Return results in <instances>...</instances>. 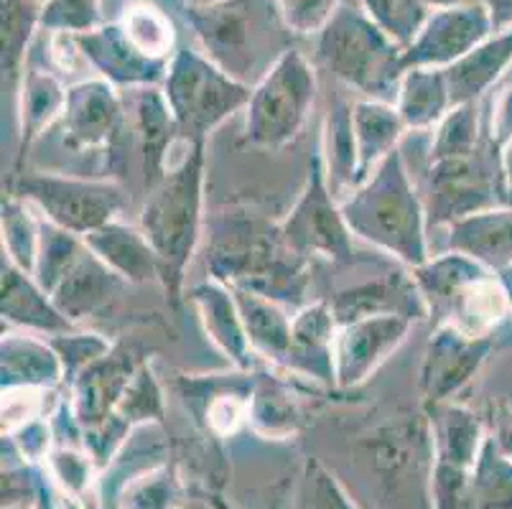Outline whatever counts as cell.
<instances>
[{
    "mask_svg": "<svg viewBox=\"0 0 512 509\" xmlns=\"http://www.w3.org/2000/svg\"><path fill=\"white\" fill-rule=\"evenodd\" d=\"M125 286L128 283L120 275H115L90 247H85L77 263L59 278L57 286L51 288L49 296L54 298L59 311L74 326H79L92 316L105 314L107 308L118 301Z\"/></svg>",
    "mask_w": 512,
    "mask_h": 509,
    "instance_id": "603a6c76",
    "label": "cell"
},
{
    "mask_svg": "<svg viewBox=\"0 0 512 509\" xmlns=\"http://www.w3.org/2000/svg\"><path fill=\"white\" fill-rule=\"evenodd\" d=\"M319 95V74L309 56L286 49L253 84L245 107V140L260 151H281L299 138Z\"/></svg>",
    "mask_w": 512,
    "mask_h": 509,
    "instance_id": "ba28073f",
    "label": "cell"
},
{
    "mask_svg": "<svg viewBox=\"0 0 512 509\" xmlns=\"http://www.w3.org/2000/svg\"><path fill=\"white\" fill-rule=\"evenodd\" d=\"M179 502V482L169 466H153L125 482L123 509H174Z\"/></svg>",
    "mask_w": 512,
    "mask_h": 509,
    "instance_id": "b9f144b4",
    "label": "cell"
},
{
    "mask_svg": "<svg viewBox=\"0 0 512 509\" xmlns=\"http://www.w3.org/2000/svg\"><path fill=\"white\" fill-rule=\"evenodd\" d=\"M3 390H51L67 380L64 362L49 339L29 331H3Z\"/></svg>",
    "mask_w": 512,
    "mask_h": 509,
    "instance_id": "83f0119b",
    "label": "cell"
},
{
    "mask_svg": "<svg viewBox=\"0 0 512 509\" xmlns=\"http://www.w3.org/2000/svg\"><path fill=\"white\" fill-rule=\"evenodd\" d=\"M102 23V0H44L41 8L44 34L79 36Z\"/></svg>",
    "mask_w": 512,
    "mask_h": 509,
    "instance_id": "ee69618b",
    "label": "cell"
},
{
    "mask_svg": "<svg viewBox=\"0 0 512 509\" xmlns=\"http://www.w3.org/2000/svg\"><path fill=\"white\" fill-rule=\"evenodd\" d=\"M232 293H235L237 308H240L242 324L248 331L253 352L258 354V359H268V362L283 370L288 349H291L293 329V316H288V306L255 291L232 288Z\"/></svg>",
    "mask_w": 512,
    "mask_h": 509,
    "instance_id": "d6a6232c",
    "label": "cell"
},
{
    "mask_svg": "<svg viewBox=\"0 0 512 509\" xmlns=\"http://www.w3.org/2000/svg\"><path fill=\"white\" fill-rule=\"evenodd\" d=\"M495 349V336H472L451 324H436L423 352L421 387L423 403L441 405L451 400L474 382L484 362Z\"/></svg>",
    "mask_w": 512,
    "mask_h": 509,
    "instance_id": "7c38bea8",
    "label": "cell"
},
{
    "mask_svg": "<svg viewBox=\"0 0 512 509\" xmlns=\"http://www.w3.org/2000/svg\"><path fill=\"white\" fill-rule=\"evenodd\" d=\"M500 171L502 184H505V194L512 204V140L505 148H500Z\"/></svg>",
    "mask_w": 512,
    "mask_h": 509,
    "instance_id": "f5cc1de1",
    "label": "cell"
},
{
    "mask_svg": "<svg viewBox=\"0 0 512 509\" xmlns=\"http://www.w3.org/2000/svg\"><path fill=\"white\" fill-rule=\"evenodd\" d=\"M161 90L181 140L204 143L209 133H214L235 112L248 107L253 87L227 74L202 49L179 46V51L171 56Z\"/></svg>",
    "mask_w": 512,
    "mask_h": 509,
    "instance_id": "52a82bcc",
    "label": "cell"
},
{
    "mask_svg": "<svg viewBox=\"0 0 512 509\" xmlns=\"http://www.w3.org/2000/svg\"><path fill=\"white\" fill-rule=\"evenodd\" d=\"M393 105L398 107L408 133L436 128L454 107L446 69L408 67L398 84Z\"/></svg>",
    "mask_w": 512,
    "mask_h": 509,
    "instance_id": "1f68e13d",
    "label": "cell"
},
{
    "mask_svg": "<svg viewBox=\"0 0 512 509\" xmlns=\"http://www.w3.org/2000/svg\"><path fill=\"white\" fill-rule=\"evenodd\" d=\"M495 34L487 6L444 8L428 13L416 41L406 49L403 62L408 67L449 69L484 39Z\"/></svg>",
    "mask_w": 512,
    "mask_h": 509,
    "instance_id": "2e32d148",
    "label": "cell"
},
{
    "mask_svg": "<svg viewBox=\"0 0 512 509\" xmlns=\"http://www.w3.org/2000/svg\"><path fill=\"white\" fill-rule=\"evenodd\" d=\"M51 347L57 349V354L62 357L64 362V372H67V380H72L77 372H82L85 367H90L92 362H97L100 357H105L113 344L107 342L105 336L100 334H79L77 329L67 331V334H57L49 336Z\"/></svg>",
    "mask_w": 512,
    "mask_h": 509,
    "instance_id": "bcb514c9",
    "label": "cell"
},
{
    "mask_svg": "<svg viewBox=\"0 0 512 509\" xmlns=\"http://www.w3.org/2000/svg\"><path fill=\"white\" fill-rule=\"evenodd\" d=\"M459 509H512V459L495 441L492 431L469 471Z\"/></svg>",
    "mask_w": 512,
    "mask_h": 509,
    "instance_id": "e575fe53",
    "label": "cell"
},
{
    "mask_svg": "<svg viewBox=\"0 0 512 509\" xmlns=\"http://www.w3.org/2000/svg\"><path fill=\"white\" fill-rule=\"evenodd\" d=\"M11 191L31 204L46 222L82 237L120 219L125 194L115 181L72 174H16Z\"/></svg>",
    "mask_w": 512,
    "mask_h": 509,
    "instance_id": "30bf717a",
    "label": "cell"
},
{
    "mask_svg": "<svg viewBox=\"0 0 512 509\" xmlns=\"http://www.w3.org/2000/svg\"><path fill=\"white\" fill-rule=\"evenodd\" d=\"M41 0H3V79L8 87L21 82V74L41 31Z\"/></svg>",
    "mask_w": 512,
    "mask_h": 509,
    "instance_id": "d590c367",
    "label": "cell"
},
{
    "mask_svg": "<svg viewBox=\"0 0 512 509\" xmlns=\"http://www.w3.org/2000/svg\"><path fill=\"white\" fill-rule=\"evenodd\" d=\"M431 426V456L436 464L472 469L487 438L484 420L462 403L428 405Z\"/></svg>",
    "mask_w": 512,
    "mask_h": 509,
    "instance_id": "f1b7e54d",
    "label": "cell"
},
{
    "mask_svg": "<svg viewBox=\"0 0 512 509\" xmlns=\"http://www.w3.org/2000/svg\"><path fill=\"white\" fill-rule=\"evenodd\" d=\"M217 509H227V507H225V504H220V502H217Z\"/></svg>",
    "mask_w": 512,
    "mask_h": 509,
    "instance_id": "680465c9",
    "label": "cell"
},
{
    "mask_svg": "<svg viewBox=\"0 0 512 509\" xmlns=\"http://www.w3.org/2000/svg\"><path fill=\"white\" fill-rule=\"evenodd\" d=\"M0 227H3V258L23 273L34 275L41 242V214L26 199L8 191L3 196Z\"/></svg>",
    "mask_w": 512,
    "mask_h": 509,
    "instance_id": "74e56055",
    "label": "cell"
},
{
    "mask_svg": "<svg viewBox=\"0 0 512 509\" xmlns=\"http://www.w3.org/2000/svg\"><path fill=\"white\" fill-rule=\"evenodd\" d=\"M337 316L327 298L309 301L293 311L291 349L283 370L316 385L337 387L334 377V342H337Z\"/></svg>",
    "mask_w": 512,
    "mask_h": 509,
    "instance_id": "ffe728a7",
    "label": "cell"
},
{
    "mask_svg": "<svg viewBox=\"0 0 512 509\" xmlns=\"http://www.w3.org/2000/svg\"><path fill=\"white\" fill-rule=\"evenodd\" d=\"M352 133H355L357 176H360L357 186H360L390 153L398 151L400 140L408 130L393 102L362 97L352 105Z\"/></svg>",
    "mask_w": 512,
    "mask_h": 509,
    "instance_id": "4dcf8cb0",
    "label": "cell"
},
{
    "mask_svg": "<svg viewBox=\"0 0 512 509\" xmlns=\"http://www.w3.org/2000/svg\"><path fill=\"white\" fill-rule=\"evenodd\" d=\"M512 69V28L497 31L484 39L477 49L462 56L459 62L446 69L449 90L454 105L479 102V97L492 92Z\"/></svg>",
    "mask_w": 512,
    "mask_h": 509,
    "instance_id": "f546056e",
    "label": "cell"
},
{
    "mask_svg": "<svg viewBox=\"0 0 512 509\" xmlns=\"http://www.w3.org/2000/svg\"><path fill=\"white\" fill-rule=\"evenodd\" d=\"M342 212L352 235L403 263L408 270L431 258L426 202L413 184L400 148L390 153L352 194L344 196Z\"/></svg>",
    "mask_w": 512,
    "mask_h": 509,
    "instance_id": "3957f363",
    "label": "cell"
},
{
    "mask_svg": "<svg viewBox=\"0 0 512 509\" xmlns=\"http://www.w3.org/2000/svg\"><path fill=\"white\" fill-rule=\"evenodd\" d=\"M79 51L97 77L113 82L118 90H133L146 84H161L169 62H156L130 44L118 21H105L87 34L74 36Z\"/></svg>",
    "mask_w": 512,
    "mask_h": 509,
    "instance_id": "ac0fdd59",
    "label": "cell"
},
{
    "mask_svg": "<svg viewBox=\"0 0 512 509\" xmlns=\"http://www.w3.org/2000/svg\"><path fill=\"white\" fill-rule=\"evenodd\" d=\"M337 324L370 319V316H406L411 321L428 319V306L411 270H395L377 278L342 288L329 298Z\"/></svg>",
    "mask_w": 512,
    "mask_h": 509,
    "instance_id": "d6986e66",
    "label": "cell"
},
{
    "mask_svg": "<svg viewBox=\"0 0 512 509\" xmlns=\"http://www.w3.org/2000/svg\"><path fill=\"white\" fill-rule=\"evenodd\" d=\"M186 298L197 308L199 321H202V329L209 342L235 364V370L253 372L258 354L253 352V344H250L248 331L242 324L232 288L220 283V280L209 278L207 283L194 286L192 291L186 293Z\"/></svg>",
    "mask_w": 512,
    "mask_h": 509,
    "instance_id": "cb8c5ba5",
    "label": "cell"
},
{
    "mask_svg": "<svg viewBox=\"0 0 512 509\" xmlns=\"http://www.w3.org/2000/svg\"><path fill=\"white\" fill-rule=\"evenodd\" d=\"M11 441L18 446V454L23 456L26 461H41L49 459L51 456V433L49 426H46L44 420L36 418L26 426H21L18 431L11 433Z\"/></svg>",
    "mask_w": 512,
    "mask_h": 509,
    "instance_id": "681fc988",
    "label": "cell"
},
{
    "mask_svg": "<svg viewBox=\"0 0 512 509\" xmlns=\"http://www.w3.org/2000/svg\"><path fill=\"white\" fill-rule=\"evenodd\" d=\"M428 222L451 224L467 214L510 204L500 171V151L484 138V146L469 156L428 161L426 168Z\"/></svg>",
    "mask_w": 512,
    "mask_h": 509,
    "instance_id": "8fae6325",
    "label": "cell"
},
{
    "mask_svg": "<svg viewBox=\"0 0 512 509\" xmlns=\"http://www.w3.org/2000/svg\"><path fill=\"white\" fill-rule=\"evenodd\" d=\"M278 230L283 242L309 263L311 260L334 265L357 263L355 235L344 219L342 202L329 184L321 143H316L314 148L299 199L278 222Z\"/></svg>",
    "mask_w": 512,
    "mask_h": 509,
    "instance_id": "9c48e42d",
    "label": "cell"
},
{
    "mask_svg": "<svg viewBox=\"0 0 512 509\" xmlns=\"http://www.w3.org/2000/svg\"><path fill=\"white\" fill-rule=\"evenodd\" d=\"M204 143H189L146 191L141 230L161 263V288L171 306L184 296V275L204 230Z\"/></svg>",
    "mask_w": 512,
    "mask_h": 509,
    "instance_id": "7a4b0ae2",
    "label": "cell"
},
{
    "mask_svg": "<svg viewBox=\"0 0 512 509\" xmlns=\"http://www.w3.org/2000/svg\"><path fill=\"white\" fill-rule=\"evenodd\" d=\"M41 3H44V0H41Z\"/></svg>",
    "mask_w": 512,
    "mask_h": 509,
    "instance_id": "91938a15",
    "label": "cell"
},
{
    "mask_svg": "<svg viewBox=\"0 0 512 509\" xmlns=\"http://www.w3.org/2000/svg\"><path fill=\"white\" fill-rule=\"evenodd\" d=\"M123 100L125 112H128V128H133L138 146H141L143 176H146L148 189L169 168L166 153L171 151L176 138L181 140V135L161 84L123 90Z\"/></svg>",
    "mask_w": 512,
    "mask_h": 509,
    "instance_id": "44dd1931",
    "label": "cell"
},
{
    "mask_svg": "<svg viewBox=\"0 0 512 509\" xmlns=\"http://www.w3.org/2000/svg\"><path fill=\"white\" fill-rule=\"evenodd\" d=\"M0 311L3 321L13 329L39 336H57L74 331L77 326L57 308L54 298L41 288L34 275L23 273L3 258L0 265Z\"/></svg>",
    "mask_w": 512,
    "mask_h": 509,
    "instance_id": "d4e9b609",
    "label": "cell"
},
{
    "mask_svg": "<svg viewBox=\"0 0 512 509\" xmlns=\"http://www.w3.org/2000/svg\"><path fill=\"white\" fill-rule=\"evenodd\" d=\"M207 265L230 288L255 291L288 308L306 306L309 260L283 242L278 222L258 214L227 212L212 224Z\"/></svg>",
    "mask_w": 512,
    "mask_h": 509,
    "instance_id": "6da1fadb",
    "label": "cell"
},
{
    "mask_svg": "<svg viewBox=\"0 0 512 509\" xmlns=\"http://www.w3.org/2000/svg\"><path fill=\"white\" fill-rule=\"evenodd\" d=\"M484 6H487V11H490L495 34L497 31H507V28H512V0H487Z\"/></svg>",
    "mask_w": 512,
    "mask_h": 509,
    "instance_id": "816d5d0a",
    "label": "cell"
},
{
    "mask_svg": "<svg viewBox=\"0 0 512 509\" xmlns=\"http://www.w3.org/2000/svg\"><path fill=\"white\" fill-rule=\"evenodd\" d=\"M113 418L123 423L128 431L138 426H148L151 420H156V423L164 420V390L158 385L156 372L151 370L148 362L138 367L136 377L130 380Z\"/></svg>",
    "mask_w": 512,
    "mask_h": 509,
    "instance_id": "ab89813d",
    "label": "cell"
},
{
    "mask_svg": "<svg viewBox=\"0 0 512 509\" xmlns=\"http://www.w3.org/2000/svg\"><path fill=\"white\" fill-rule=\"evenodd\" d=\"M360 8L403 49L416 41L431 13L426 0H360Z\"/></svg>",
    "mask_w": 512,
    "mask_h": 509,
    "instance_id": "60d3db41",
    "label": "cell"
},
{
    "mask_svg": "<svg viewBox=\"0 0 512 509\" xmlns=\"http://www.w3.org/2000/svg\"><path fill=\"white\" fill-rule=\"evenodd\" d=\"M186 23L204 54L227 74L248 84L258 82L286 49V36L273 0H214L207 6H184Z\"/></svg>",
    "mask_w": 512,
    "mask_h": 509,
    "instance_id": "277c9868",
    "label": "cell"
},
{
    "mask_svg": "<svg viewBox=\"0 0 512 509\" xmlns=\"http://www.w3.org/2000/svg\"><path fill=\"white\" fill-rule=\"evenodd\" d=\"M207 3H214V0H184V6H207Z\"/></svg>",
    "mask_w": 512,
    "mask_h": 509,
    "instance_id": "6f0895ef",
    "label": "cell"
},
{
    "mask_svg": "<svg viewBox=\"0 0 512 509\" xmlns=\"http://www.w3.org/2000/svg\"><path fill=\"white\" fill-rule=\"evenodd\" d=\"M293 509H357L347 489L339 484L334 471H329L321 461L309 459L301 474L296 507Z\"/></svg>",
    "mask_w": 512,
    "mask_h": 509,
    "instance_id": "7bdbcfd3",
    "label": "cell"
},
{
    "mask_svg": "<svg viewBox=\"0 0 512 509\" xmlns=\"http://www.w3.org/2000/svg\"><path fill=\"white\" fill-rule=\"evenodd\" d=\"M291 36H319L344 0H273Z\"/></svg>",
    "mask_w": 512,
    "mask_h": 509,
    "instance_id": "f6af8a7d",
    "label": "cell"
},
{
    "mask_svg": "<svg viewBox=\"0 0 512 509\" xmlns=\"http://www.w3.org/2000/svg\"><path fill=\"white\" fill-rule=\"evenodd\" d=\"M484 146V128L479 123L477 102H464L454 105L446 118L434 128V140L428 161H444V158L469 156Z\"/></svg>",
    "mask_w": 512,
    "mask_h": 509,
    "instance_id": "f35d334b",
    "label": "cell"
},
{
    "mask_svg": "<svg viewBox=\"0 0 512 509\" xmlns=\"http://www.w3.org/2000/svg\"><path fill=\"white\" fill-rule=\"evenodd\" d=\"M406 49L395 44L360 6L342 3L316 36V62L367 100L395 102L406 72Z\"/></svg>",
    "mask_w": 512,
    "mask_h": 509,
    "instance_id": "5b68a950",
    "label": "cell"
},
{
    "mask_svg": "<svg viewBox=\"0 0 512 509\" xmlns=\"http://www.w3.org/2000/svg\"><path fill=\"white\" fill-rule=\"evenodd\" d=\"M446 235V247L462 252L492 273L512 268V204L482 209L454 219Z\"/></svg>",
    "mask_w": 512,
    "mask_h": 509,
    "instance_id": "484cf974",
    "label": "cell"
},
{
    "mask_svg": "<svg viewBox=\"0 0 512 509\" xmlns=\"http://www.w3.org/2000/svg\"><path fill=\"white\" fill-rule=\"evenodd\" d=\"M411 273L434 324H451L472 336H495L510 316L500 275L462 252L431 255Z\"/></svg>",
    "mask_w": 512,
    "mask_h": 509,
    "instance_id": "8992f818",
    "label": "cell"
},
{
    "mask_svg": "<svg viewBox=\"0 0 512 509\" xmlns=\"http://www.w3.org/2000/svg\"><path fill=\"white\" fill-rule=\"evenodd\" d=\"M118 23L130 44L156 62H171V56L179 51L174 21L151 0H128L120 11Z\"/></svg>",
    "mask_w": 512,
    "mask_h": 509,
    "instance_id": "8d00e7d4",
    "label": "cell"
},
{
    "mask_svg": "<svg viewBox=\"0 0 512 509\" xmlns=\"http://www.w3.org/2000/svg\"><path fill=\"white\" fill-rule=\"evenodd\" d=\"M497 275H500V283H502V288H505L507 306H510V316H512V268L502 270V273H497Z\"/></svg>",
    "mask_w": 512,
    "mask_h": 509,
    "instance_id": "11a10c76",
    "label": "cell"
},
{
    "mask_svg": "<svg viewBox=\"0 0 512 509\" xmlns=\"http://www.w3.org/2000/svg\"><path fill=\"white\" fill-rule=\"evenodd\" d=\"M484 138L497 151L512 140V79H505V84L492 100L490 120L484 125Z\"/></svg>",
    "mask_w": 512,
    "mask_h": 509,
    "instance_id": "c3c4849f",
    "label": "cell"
},
{
    "mask_svg": "<svg viewBox=\"0 0 512 509\" xmlns=\"http://www.w3.org/2000/svg\"><path fill=\"white\" fill-rule=\"evenodd\" d=\"M51 459V469H54V476L57 482L62 484L64 492H69L72 497H79L85 492L87 484H90V469H92V456L74 454V451H67V448H59Z\"/></svg>",
    "mask_w": 512,
    "mask_h": 509,
    "instance_id": "7dc6e473",
    "label": "cell"
},
{
    "mask_svg": "<svg viewBox=\"0 0 512 509\" xmlns=\"http://www.w3.org/2000/svg\"><path fill=\"white\" fill-rule=\"evenodd\" d=\"M255 372H227V375H192L179 380V392L186 408L202 420L212 436L227 438L250 423Z\"/></svg>",
    "mask_w": 512,
    "mask_h": 509,
    "instance_id": "e0dca14e",
    "label": "cell"
},
{
    "mask_svg": "<svg viewBox=\"0 0 512 509\" xmlns=\"http://www.w3.org/2000/svg\"><path fill=\"white\" fill-rule=\"evenodd\" d=\"M492 436L500 443V448L512 459V405H497L495 420H492Z\"/></svg>",
    "mask_w": 512,
    "mask_h": 509,
    "instance_id": "f907efd6",
    "label": "cell"
},
{
    "mask_svg": "<svg viewBox=\"0 0 512 509\" xmlns=\"http://www.w3.org/2000/svg\"><path fill=\"white\" fill-rule=\"evenodd\" d=\"M85 242L128 286H148V283L161 286V263H158V255L148 242L146 232L141 230V224L115 219L87 235Z\"/></svg>",
    "mask_w": 512,
    "mask_h": 509,
    "instance_id": "4316f807",
    "label": "cell"
},
{
    "mask_svg": "<svg viewBox=\"0 0 512 509\" xmlns=\"http://www.w3.org/2000/svg\"><path fill=\"white\" fill-rule=\"evenodd\" d=\"M487 0H426L431 11H444V8H467V6H484Z\"/></svg>",
    "mask_w": 512,
    "mask_h": 509,
    "instance_id": "db71d44e",
    "label": "cell"
},
{
    "mask_svg": "<svg viewBox=\"0 0 512 509\" xmlns=\"http://www.w3.org/2000/svg\"><path fill=\"white\" fill-rule=\"evenodd\" d=\"M141 364L143 359L130 347H113L69 380V415L82 436L113 418Z\"/></svg>",
    "mask_w": 512,
    "mask_h": 509,
    "instance_id": "9a60e30c",
    "label": "cell"
},
{
    "mask_svg": "<svg viewBox=\"0 0 512 509\" xmlns=\"http://www.w3.org/2000/svg\"><path fill=\"white\" fill-rule=\"evenodd\" d=\"M416 321L406 316H370L339 324L334 342V377L339 390L365 385L411 334Z\"/></svg>",
    "mask_w": 512,
    "mask_h": 509,
    "instance_id": "5bb4252c",
    "label": "cell"
},
{
    "mask_svg": "<svg viewBox=\"0 0 512 509\" xmlns=\"http://www.w3.org/2000/svg\"><path fill=\"white\" fill-rule=\"evenodd\" d=\"M62 143L69 151H110L128 128L123 90L102 77H87L69 84L62 115Z\"/></svg>",
    "mask_w": 512,
    "mask_h": 509,
    "instance_id": "4fadbf2b",
    "label": "cell"
},
{
    "mask_svg": "<svg viewBox=\"0 0 512 509\" xmlns=\"http://www.w3.org/2000/svg\"><path fill=\"white\" fill-rule=\"evenodd\" d=\"M29 509H54V507H51V502H49V497H46V492H41V497L36 499L34 507H29Z\"/></svg>",
    "mask_w": 512,
    "mask_h": 509,
    "instance_id": "9f6ffc18",
    "label": "cell"
},
{
    "mask_svg": "<svg viewBox=\"0 0 512 509\" xmlns=\"http://www.w3.org/2000/svg\"><path fill=\"white\" fill-rule=\"evenodd\" d=\"M304 410L299 392L283 377L263 372L255 375L250 398V426L268 438H288L299 431Z\"/></svg>",
    "mask_w": 512,
    "mask_h": 509,
    "instance_id": "836d02e7",
    "label": "cell"
},
{
    "mask_svg": "<svg viewBox=\"0 0 512 509\" xmlns=\"http://www.w3.org/2000/svg\"><path fill=\"white\" fill-rule=\"evenodd\" d=\"M18 158L13 174H21L23 158L36 140L54 123H59L67 105V84L57 69L44 67L29 56V64L23 69L18 82Z\"/></svg>",
    "mask_w": 512,
    "mask_h": 509,
    "instance_id": "7402d4cb",
    "label": "cell"
}]
</instances>
